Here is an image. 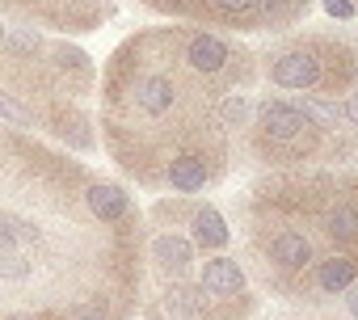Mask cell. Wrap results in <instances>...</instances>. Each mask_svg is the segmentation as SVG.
<instances>
[{"label":"cell","mask_w":358,"mask_h":320,"mask_svg":"<svg viewBox=\"0 0 358 320\" xmlns=\"http://www.w3.org/2000/svg\"><path fill=\"white\" fill-rule=\"evenodd\" d=\"M47 245H51V236L34 219V211H22V207L0 198V291L30 286L38 278Z\"/></svg>","instance_id":"cell-1"},{"label":"cell","mask_w":358,"mask_h":320,"mask_svg":"<svg viewBox=\"0 0 358 320\" xmlns=\"http://www.w3.org/2000/svg\"><path fill=\"white\" fill-rule=\"evenodd\" d=\"M5 17H22V22H43L55 30H93L106 13V0H0Z\"/></svg>","instance_id":"cell-2"},{"label":"cell","mask_w":358,"mask_h":320,"mask_svg":"<svg viewBox=\"0 0 358 320\" xmlns=\"http://www.w3.org/2000/svg\"><path fill=\"white\" fill-rule=\"evenodd\" d=\"M257 126H262V135H266L270 143H299V139L312 131V122L303 118V110L291 106V101H262Z\"/></svg>","instance_id":"cell-3"},{"label":"cell","mask_w":358,"mask_h":320,"mask_svg":"<svg viewBox=\"0 0 358 320\" xmlns=\"http://www.w3.org/2000/svg\"><path fill=\"white\" fill-rule=\"evenodd\" d=\"M270 76H274V85H282V89H316L320 85V76H324V59L316 55V51H287V55H278L274 59V68H270Z\"/></svg>","instance_id":"cell-4"},{"label":"cell","mask_w":358,"mask_h":320,"mask_svg":"<svg viewBox=\"0 0 358 320\" xmlns=\"http://www.w3.org/2000/svg\"><path fill=\"white\" fill-rule=\"evenodd\" d=\"M182 59H186V68H194L203 76H215V72L232 68V47L224 38H215V34H190Z\"/></svg>","instance_id":"cell-5"},{"label":"cell","mask_w":358,"mask_h":320,"mask_svg":"<svg viewBox=\"0 0 358 320\" xmlns=\"http://www.w3.org/2000/svg\"><path fill=\"white\" fill-rule=\"evenodd\" d=\"M270 261H274L278 270H308V266H312V245H308V236H303V232H291V228L274 232V236H270Z\"/></svg>","instance_id":"cell-6"},{"label":"cell","mask_w":358,"mask_h":320,"mask_svg":"<svg viewBox=\"0 0 358 320\" xmlns=\"http://www.w3.org/2000/svg\"><path fill=\"white\" fill-rule=\"evenodd\" d=\"M199 286H203L207 295H215V299H224V295H241V291H245V274H241V266H236L232 257H211V261L203 266Z\"/></svg>","instance_id":"cell-7"},{"label":"cell","mask_w":358,"mask_h":320,"mask_svg":"<svg viewBox=\"0 0 358 320\" xmlns=\"http://www.w3.org/2000/svg\"><path fill=\"white\" fill-rule=\"evenodd\" d=\"M207 177H211V169H207L203 156H173V160H164V182H169L173 190H182V194L203 190Z\"/></svg>","instance_id":"cell-8"},{"label":"cell","mask_w":358,"mask_h":320,"mask_svg":"<svg viewBox=\"0 0 358 320\" xmlns=\"http://www.w3.org/2000/svg\"><path fill=\"white\" fill-rule=\"evenodd\" d=\"M152 257H156L160 270L182 274V270H190V261H194V245H190L186 236H177V232H160L156 245H152Z\"/></svg>","instance_id":"cell-9"},{"label":"cell","mask_w":358,"mask_h":320,"mask_svg":"<svg viewBox=\"0 0 358 320\" xmlns=\"http://www.w3.org/2000/svg\"><path fill=\"white\" fill-rule=\"evenodd\" d=\"M228 240H232V232H228L224 215L215 207H199L194 211V245L199 249H224Z\"/></svg>","instance_id":"cell-10"},{"label":"cell","mask_w":358,"mask_h":320,"mask_svg":"<svg viewBox=\"0 0 358 320\" xmlns=\"http://www.w3.org/2000/svg\"><path fill=\"white\" fill-rule=\"evenodd\" d=\"M354 278H358V270H354V261H350V257H329V261H320V266H316V282H320V291H329V295L350 291V286H354Z\"/></svg>","instance_id":"cell-11"},{"label":"cell","mask_w":358,"mask_h":320,"mask_svg":"<svg viewBox=\"0 0 358 320\" xmlns=\"http://www.w3.org/2000/svg\"><path fill=\"white\" fill-rule=\"evenodd\" d=\"M164 303H169L173 316H182V320H203V312H207V291H203V286H169Z\"/></svg>","instance_id":"cell-12"},{"label":"cell","mask_w":358,"mask_h":320,"mask_svg":"<svg viewBox=\"0 0 358 320\" xmlns=\"http://www.w3.org/2000/svg\"><path fill=\"white\" fill-rule=\"evenodd\" d=\"M329 236L341 245H358V207L354 203H337L329 211Z\"/></svg>","instance_id":"cell-13"},{"label":"cell","mask_w":358,"mask_h":320,"mask_svg":"<svg viewBox=\"0 0 358 320\" xmlns=\"http://www.w3.org/2000/svg\"><path fill=\"white\" fill-rule=\"evenodd\" d=\"M303 118L312 122V126H337V118H345V106H337V101H324V97H303Z\"/></svg>","instance_id":"cell-14"},{"label":"cell","mask_w":358,"mask_h":320,"mask_svg":"<svg viewBox=\"0 0 358 320\" xmlns=\"http://www.w3.org/2000/svg\"><path fill=\"white\" fill-rule=\"evenodd\" d=\"M245 118H249V97L245 93H228L220 101V122L224 126H245Z\"/></svg>","instance_id":"cell-15"},{"label":"cell","mask_w":358,"mask_h":320,"mask_svg":"<svg viewBox=\"0 0 358 320\" xmlns=\"http://www.w3.org/2000/svg\"><path fill=\"white\" fill-rule=\"evenodd\" d=\"M324 9H329L333 17H341V22L354 17V5H350V0H324Z\"/></svg>","instance_id":"cell-16"},{"label":"cell","mask_w":358,"mask_h":320,"mask_svg":"<svg viewBox=\"0 0 358 320\" xmlns=\"http://www.w3.org/2000/svg\"><path fill=\"white\" fill-rule=\"evenodd\" d=\"M345 118H350V122H354V126H358V93H354V97H350V101H345Z\"/></svg>","instance_id":"cell-17"},{"label":"cell","mask_w":358,"mask_h":320,"mask_svg":"<svg viewBox=\"0 0 358 320\" xmlns=\"http://www.w3.org/2000/svg\"><path fill=\"white\" fill-rule=\"evenodd\" d=\"M350 316H358V286H350Z\"/></svg>","instance_id":"cell-18"}]
</instances>
